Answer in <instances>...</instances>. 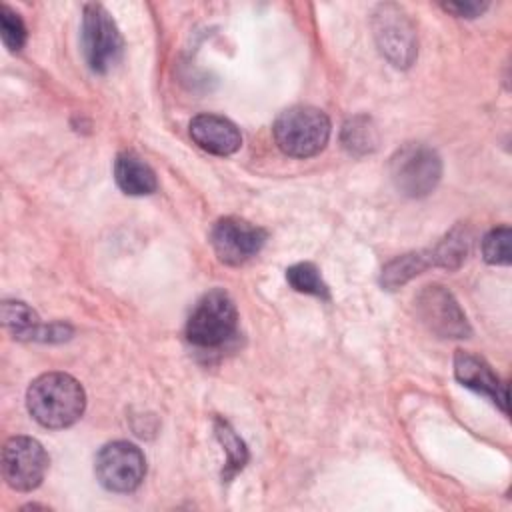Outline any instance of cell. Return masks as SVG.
Wrapping results in <instances>:
<instances>
[{
    "label": "cell",
    "mask_w": 512,
    "mask_h": 512,
    "mask_svg": "<svg viewBox=\"0 0 512 512\" xmlns=\"http://www.w3.org/2000/svg\"><path fill=\"white\" fill-rule=\"evenodd\" d=\"M26 406L32 418L44 428H66L82 416L86 394L82 384L70 374L48 372L30 384Z\"/></svg>",
    "instance_id": "1"
},
{
    "label": "cell",
    "mask_w": 512,
    "mask_h": 512,
    "mask_svg": "<svg viewBox=\"0 0 512 512\" xmlns=\"http://www.w3.org/2000/svg\"><path fill=\"white\" fill-rule=\"evenodd\" d=\"M272 132L284 154L292 158H308L326 146L330 138V120L314 106H292L276 118Z\"/></svg>",
    "instance_id": "2"
},
{
    "label": "cell",
    "mask_w": 512,
    "mask_h": 512,
    "mask_svg": "<svg viewBox=\"0 0 512 512\" xmlns=\"http://www.w3.org/2000/svg\"><path fill=\"white\" fill-rule=\"evenodd\" d=\"M238 326L236 304L224 290L206 292L186 322V336L200 348L222 346Z\"/></svg>",
    "instance_id": "3"
},
{
    "label": "cell",
    "mask_w": 512,
    "mask_h": 512,
    "mask_svg": "<svg viewBox=\"0 0 512 512\" xmlns=\"http://www.w3.org/2000/svg\"><path fill=\"white\" fill-rule=\"evenodd\" d=\"M390 176L402 194L420 198L436 188L442 176V162L432 148L410 142L392 154Z\"/></svg>",
    "instance_id": "4"
},
{
    "label": "cell",
    "mask_w": 512,
    "mask_h": 512,
    "mask_svg": "<svg viewBox=\"0 0 512 512\" xmlns=\"http://www.w3.org/2000/svg\"><path fill=\"white\" fill-rule=\"evenodd\" d=\"M122 36L102 4H86L82 16V48L90 70L104 74L122 56Z\"/></svg>",
    "instance_id": "5"
},
{
    "label": "cell",
    "mask_w": 512,
    "mask_h": 512,
    "mask_svg": "<svg viewBox=\"0 0 512 512\" xmlns=\"http://www.w3.org/2000/svg\"><path fill=\"white\" fill-rule=\"evenodd\" d=\"M98 482L110 492H132L146 474L142 450L126 440H116L100 448L94 464Z\"/></svg>",
    "instance_id": "6"
},
{
    "label": "cell",
    "mask_w": 512,
    "mask_h": 512,
    "mask_svg": "<svg viewBox=\"0 0 512 512\" xmlns=\"http://www.w3.org/2000/svg\"><path fill=\"white\" fill-rule=\"evenodd\" d=\"M48 470V454L30 436H14L2 448V474L10 488L30 492L40 486Z\"/></svg>",
    "instance_id": "7"
},
{
    "label": "cell",
    "mask_w": 512,
    "mask_h": 512,
    "mask_svg": "<svg viewBox=\"0 0 512 512\" xmlns=\"http://www.w3.org/2000/svg\"><path fill=\"white\" fill-rule=\"evenodd\" d=\"M210 240L220 262L238 266L262 250L266 232L242 218L226 216L214 224Z\"/></svg>",
    "instance_id": "8"
},
{
    "label": "cell",
    "mask_w": 512,
    "mask_h": 512,
    "mask_svg": "<svg viewBox=\"0 0 512 512\" xmlns=\"http://www.w3.org/2000/svg\"><path fill=\"white\" fill-rule=\"evenodd\" d=\"M416 306L422 322L438 336L464 338L470 332L466 314L444 286H426L418 294Z\"/></svg>",
    "instance_id": "9"
},
{
    "label": "cell",
    "mask_w": 512,
    "mask_h": 512,
    "mask_svg": "<svg viewBox=\"0 0 512 512\" xmlns=\"http://www.w3.org/2000/svg\"><path fill=\"white\" fill-rule=\"evenodd\" d=\"M374 34L382 52L396 64L408 66L416 54L414 28L398 6H380L374 14Z\"/></svg>",
    "instance_id": "10"
},
{
    "label": "cell",
    "mask_w": 512,
    "mask_h": 512,
    "mask_svg": "<svg viewBox=\"0 0 512 512\" xmlns=\"http://www.w3.org/2000/svg\"><path fill=\"white\" fill-rule=\"evenodd\" d=\"M190 136L202 150L216 156H230L242 144V136L236 124L216 114L194 116L190 122Z\"/></svg>",
    "instance_id": "11"
},
{
    "label": "cell",
    "mask_w": 512,
    "mask_h": 512,
    "mask_svg": "<svg viewBox=\"0 0 512 512\" xmlns=\"http://www.w3.org/2000/svg\"><path fill=\"white\" fill-rule=\"evenodd\" d=\"M454 374L458 378V382H462L464 386L490 396L494 400V404H498L504 412H508V396H506V386L500 384V380L494 376V372L490 370V366L468 354L458 350L456 358H454Z\"/></svg>",
    "instance_id": "12"
},
{
    "label": "cell",
    "mask_w": 512,
    "mask_h": 512,
    "mask_svg": "<svg viewBox=\"0 0 512 512\" xmlns=\"http://www.w3.org/2000/svg\"><path fill=\"white\" fill-rule=\"evenodd\" d=\"M114 178L118 188L130 196H146L158 188L154 170L134 152H122L116 156Z\"/></svg>",
    "instance_id": "13"
},
{
    "label": "cell",
    "mask_w": 512,
    "mask_h": 512,
    "mask_svg": "<svg viewBox=\"0 0 512 512\" xmlns=\"http://www.w3.org/2000/svg\"><path fill=\"white\" fill-rule=\"evenodd\" d=\"M342 144L352 154L372 152L378 144V132L370 118L356 116L348 120L342 128Z\"/></svg>",
    "instance_id": "14"
},
{
    "label": "cell",
    "mask_w": 512,
    "mask_h": 512,
    "mask_svg": "<svg viewBox=\"0 0 512 512\" xmlns=\"http://www.w3.org/2000/svg\"><path fill=\"white\" fill-rule=\"evenodd\" d=\"M2 316H4V324L18 338H36V336H42L46 332L40 326L38 316L22 302H4Z\"/></svg>",
    "instance_id": "15"
},
{
    "label": "cell",
    "mask_w": 512,
    "mask_h": 512,
    "mask_svg": "<svg viewBox=\"0 0 512 512\" xmlns=\"http://www.w3.org/2000/svg\"><path fill=\"white\" fill-rule=\"evenodd\" d=\"M286 280L296 292L328 298V286L312 262H298L286 270Z\"/></svg>",
    "instance_id": "16"
},
{
    "label": "cell",
    "mask_w": 512,
    "mask_h": 512,
    "mask_svg": "<svg viewBox=\"0 0 512 512\" xmlns=\"http://www.w3.org/2000/svg\"><path fill=\"white\" fill-rule=\"evenodd\" d=\"M216 436L222 442L226 454H228V462H226V470H224V478H230L232 474H236L248 460V450L244 446V442L236 436V432L230 428L228 422L224 420H216Z\"/></svg>",
    "instance_id": "17"
},
{
    "label": "cell",
    "mask_w": 512,
    "mask_h": 512,
    "mask_svg": "<svg viewBox=\"0 0 512 512\" xmlns=\"http://www.w3.org/2000/svg\"><path fill=\"white\" fill-rule=\"evenodd\" d=\"M510 228L500 226L490 230L482 240V254L488 264H510Z\"/></svg>",
    "instance_id": "18"
},
{
    "label": "cell",
    "mask_w": 512,
    "mask_h": 512,
    "mask_svg": "<svg viewBox=\"0 0 512 512\" xmlns=\"http://www.w3.org/2000/svg\"><path fill=\"white\" fill-rule=\"evenodd\" d=\"M0 32H2V42L12 52H18L26 42V26L20 14L12 10L8 4L0 6Z\"/></svg>",
    "instance_id": "19"
},
{
    "label": "cell",
    "mask_w": 512,
    "mask_h": 512,
    "mask_svg": "<svg viewBox=\"0 0 512 512\" xmlns=\"http://www.w3.org/2000/svg\"><path fill=\"white\" fill-rule=\"evenodd\" d=\"M442 6H444V10H448L456 16H462V18H476L478 14H482L488 8L486 2H446Z\"/></svg>",
    "instance_id": "20"
}]
</instances>
